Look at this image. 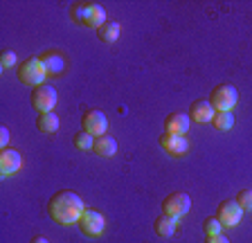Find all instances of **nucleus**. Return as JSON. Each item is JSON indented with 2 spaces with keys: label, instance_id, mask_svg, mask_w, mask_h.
<instances>
[{
  "label": "nucleus",
  "instance_id": "2eb2a0df",
  "mask_svg": "<svg viewBox=\"0 0 252 243\" xmlns=\"http://www.w3.org/2000/svg\"><path fill=\"white\" fill-rule=\"evenodd\" d=\"M176 225H178V221H176V218L167 216V214H160V216L156 218V223H153V230H156L158 237L167 239V237H171V234L176 232Z\"/></svg>",
  "mask_w": 252,
  "mask_h": 243
},
{
  "label": "nucleus",
  "instance_id": "ddd939ff",
  "mask_svg": "<svg viewBox=\"0 0 252 243\" xmlns=\"http://www.w3.org/2000/svg\"><path fill=\"white\" fill-rule=\"evenodd\" d=\"M214 108H212L210 99H196L194 104H191V108H189V120L198 122V124H205V122H212V117H214Z\"/></svg>",
  "mask_w": 252,
  "mask_h": 243
},
{
  "label": "nucleus",
  "instance_id": "a211bd4d",
  "mask_svg": "<svg viewBox=\"0 0 252 243\" xmlns=\"http://www.w3.org/2000/svg\"><path fill=\"white\" fill-rule=\"evenodd\" d=\"M97 36L104 43H115L120 38V23L117 21H106L104 25L97 30Z\"/></svg>",
  "mask_w": 252,
  "mask_h": 243
},
{
  "label": "nucleus",
  "instance_id": "f257e3e1",
  "mask_svg": "<svg viewBox=\"0 0 252 243\" xmlns=\"http://www.w3.org/2000/svg\"><path fill=\"white\" fill-rule=\"evenodd\" d=\"M84 212L86 205L81 201V196L68 189L57 191L47 203V214L57 225H74V223H79Z\"/></svg>",
  "mask_w": 252,
  "mask_h": 243
},
{
  "label": "nucleus",
  "instance_id": "7ed1b4c3",
  "mask_svg": "<svg viewBox=\"0 0 252 243\" xmlns=\"http://www.w3.org/2000/svg\"><path fill=\"white\" fill-rule=\"evenodd\" d=\"M72 18L77 23H81V25L99 30L106 23V9L101 5H97V2H81V5L72 7Z\"/></svg>",
  "mask_w": 252,
  "mask_h": 243
},
{
  "label": "nucleus",
  "instance_id": "f03ea898",
  "mask_svg": "<svg viewBox=\"0 0 252 243\" xmlns=\"http://www.w3.org/2000/svg\"><path fill=\"white\" fill-rule=\"evenodd\" d=\"M47 77V70H45V63H43L41 57H27L25 61H21L18 65V79L27 86H41Z\"/></svg>",
  "mask_w": 252,
  "mask_h": 243
},
{
  "label": "nucleus",
  "instance_id": "4468645a",
  "mask_svg": "<svg viewBox=\"0 0 252 243\" xmlns=\"http://www.w3.org/2000/svg\"><path fill=\"white\" fill-rule=\"evenodd\" d=\"M93 151L101 158H113L117 153V140L113 135H99V138H94Z\"/></svg>",
  "mask_w": 252,
  "mask_h": 243
},
{
  "label": "nucleus",
  "instance_id": "9b49d317",
  "mask_svg": "<svg viewBox=\"0 0 252 243\" xmlns=\"http://www.w3.org/2000/svg\"><path fill=\"white\" fill-rule=\"evenodd\" d=\"M23 158L16 149H0V174L2 176H11L21 169Z\"/></svg>",
  "mask_w": 252,
  "mask_h": 243
},
{
  "label": "nucleus",
  "instance_id": "423d86ee",
  "mask_svg": "<svg viewBox=\"0 0 252 243\" xmlns=\"http://www.w3.org/2000/svg\"><path fill=\"white\" fill-rule=\"evenodd\" d=\"M189 207H191L189 194H185V191H173V194H169L162 201V214H167V216L178 221V218H183L189 212Z\"/></svg>",
  "mask_w": 252,
  "mask_h": 243
},
{
  "label": "nucleus",
  "instance_id": "6ab92c4d",
  "mask_svg": "<svg viewBox=\"0 0 252 243\" xmlns=\"http://www.w3.org/2000/svg\"><path fill=\"white\" fill-rule=\"evenodd\" d=\"M212 126H214L216 131H230V128L234 126V115H232V111L214 113V117H212Z\"/></svg>",
  "mask_w": 252,
  "mask_h": 243
},
{
  "label": "nucleus",
  "instance_id": "f8f14e48",
  "mask_svg": "<svg viewBox=\"0 0 252 243\" xmlns=\"http://www.w3.org/2000/svg\"><path fill=\"white\" fill-rule=\"evenodd\" d=\"M189 115L185 113H171V115L164 120V133H171V135H185L189 131Z\"/></svg>",
  "mask_w": 252,
  "mask_h": 243
},
{
  "label": "nucleus",
  "instance_id": "20e7f679",
  "mask_svg": "<svg viewBox=\"0 0 252 243\" xmlns=\"http://www.w3.org/2000/svg\"><path fill=\"white\" fill-rule=\"evenodd\" d=\"M236 99H239V92H236V88L230 84H219L210 95V104L216 113L232 111L236 106Z\"/></svg>",
  "mask_w": 252,
  "mask_h": 243
},
{
  "label": "nucleus",
  "instance_id": "b1692460",
  "mask_svg": "<svg viewBox=\"0 0 252 243\" xmlns=\"http://www.w3.org/2000/svg\"><path fill=\"white\" fill-rule=\"evenodd\" d=\"M205 243H230V239L225 234H214V237H207Z\"/></svg>",
  "mask_w": 252,
  "mask_h": 243
},
{
  "label": "nucleus",
  "instance_id": "4be33fe9",
  "mask_svg": "<svg viewBox=\"0 0 252 243\" xmlns=\"http://www.w3.org/2000/svg\"><path fill=\"white\" fill-rule=\"evenodd\" d=\"M236 203L243 207V212H250L252 210V189L239 191V196H236Z\"/></svg>",
  "mask_w": 252,
  "mask_h": 243
},
{
  "label": "nucleus",
  "instance_id": "dca6fc26",
  "mask_svg": "<svg viewBox=\"0 0 252 243\" xmlns=\"http://www.w3.org/2000/svg\"><path fill=\"white\" fill-rule=\"evenodd\" d=\"M36 128L41 133H47V135H52V133L59 131V117L57 113H41L36 117Z\"/></svg>",
  "mask_w": 252,
  "mask_h": 243
},
{
  "label": "nucleus",
  "instance_id": "0eeeda50",
  "mask_svg": "<svg viewBox=\"0 0 252 243\" xmlns=\"http://www.w3.org/2000/svg\"><path fill=\"white\" fill-rule=\"evenodd\" d=\"M216 218L220 221L223 227H236L243 218V207L236 203V198H227V201L219 203V207H216Z\"/></svg>",
  "mask_w": 252,
  "mask_h": 243
},
{
  "label": "nucleus",
  "instance_id": "39448f33",
  "mask_svg": "<svg viewBox=\"0 0 252 243\" xmlns=\"http://www.w3.org/2000/svg\"><path fill=\"white\" fill-rule=\"evenodd\" d=\"M32 106H34V111L41 115V113H52V108L57 106V90L52 88L50 84H41L36 88L32 90Z\"/></svg>",
  "mask_w": 252,
  "mask_h": 243
},
{
  "label": "nucleus",
  "instance_id": "412c9836",
  "mask_svg": "<svg viewBox=\"0 0 252 243\" xmlns=\"http://www.w3.org/2000/svg\"><path fill=\"white\" fill-rule=\"evenodd\" d=\"M203 227H205V234L207 237H214V234H220V230H223V225H220V221L216 216H210L203 221Z\"/></svg>",
  "mask_w": 252,
  "mask_h": 243
},
{
  "label": "nucleus",
  "instance_id": "5701e85b",
  "mask_svg": "<svg viewBox=\"0 0 252 243\" xmlns=\"http://www.w3.org/2000/svg\"><path fill=\"white\" fill-rule=\"evenodd\" d=\"M16 63V54L11 50H2L0 52V68H11Z\"/></svg>",
  "mask_w": 252,
  "mask_h": 243
},
{
  "label": "nucleus",
  "instance_id": "a878e982",
  "mask_svg": "<svg viewBox=\"0 0 252 243\" xmlns=\"http://www.w3.org/2000/svg\"><path fill=\"white\" fill-rule=\"evenodd\" d=\"M30 243H50V241H47L45 237H34V239H32Z\"/></svg>",
  "mask_w": 252,
  "mask_h": 243
},
{
  "label": "nucleus",
  "instance_id": "aec40b11",
  "mask_svg": "<svg viewBox=\"0 0 252 243\" xmlns=\"http://www.w3.org/2000/svg\"><path fill=\"white\" fill-rule=\"evenodd\" d=\"M94 144V138L90 135V133L81 131V133H74V147L81 149V151H88V149H93Z\"/></svg>",
  "mask_w": 252,
  "mask_h": 243
},
{
  "label": "nucleus",
  "instance_id": "393cba45",
  "mask_svg": "<svg viewBox=\"0 0 252 243\" xmlns=\"http://www.w3.org/2000/svg\"><path fill=\"white\" fill-rule=\"evenodd\" d=\"M7 142H9V131L7 126H0V149H5Z\"/></svg>",
  "mask_w": 252,
  "mask_h": 243
},
{
  "label": "nucleus",
  "instance_id": "1a4fd4ad",
  "mask_svg": "<svg viewBox=\"0 0 252 243\" xmlns=\"http://www.w3.org/2000/svg\"><path fill=\"white\" fill-rule=\"evenodd\" d=\"M81 126H84L86 133H90L93 138H99V135H106V128H108V120L101 111L93 108V111H86L84 117H81Z\"/></svg>",
  "mask_w": 252,
  "mask_h": 243
},
{
  "label": "nucleus",
  "instance_id": "f3484780",
  "mask_svg": "<svg viewBox=\"0 0 252 243\" xmlns=\"http://www.w3.org/2000/svg\"><path fill=\"white\" fill-rule=\"evenodd\" d=\"M43 63H45V70L47 74H61L65 70V59L57 52H45L43 54Z\"/></svg>",
  "mask_w": 252,
  "mask_h": 243
},
{
  "label": "nucleus",
  "instance_id": "9d476101",
  "mask_svg": "<svg viewBox=\"0 0 252 243\" xmlns=\"http://www.w3.org/2000/svg\"><path fill=\"white\" fill-rule=\"evenodd\" d=\"M160 147L164 149V153L173 155V158H180V155L187 153V140H185V135H171V133H162L160 135Z\"/></svg>",
  "mask_w": 252,
  "mask_h": 243
},
{
  "label": "nucleus",
  "instance_id": "6e6552de",
  "mask_svg": "<svg viewBox=\"0 0 252 243\" xmlns=\"http://www.w3.org/2000/svg\"><path fill=\"white\" fill-rule=\"evenodd\" d=\"M79 230L86 234V237H99L101 232H104V216H101V212L93 210V207H86V212L81 214V218H79Z\"/></svg>",
  "mask_w": 252,
  "mask_h": 243
}]
</instances>
